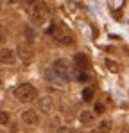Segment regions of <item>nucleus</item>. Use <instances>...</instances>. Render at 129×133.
Segmentation results:
<instances>
[{"label":"nucleus","mask_w":129,"mask_h":133,"mask_svg":"<svg viewBox=\"0 0 129 133\" xmlns=\"http://www.w3.org/2000/svg\"><path fill=\"white\" fill-rule=\"evenodd\" d=\"M15 97L20 103H32L38 97V90L32 85H29V83H23V85H18L15 88Z\"/></svg>","instance_id":"nucleus-1"},{"label":"nucleus","mask_w":129,"mask_h":133,"mask_svg":"<svg viewBox=\"0 0 129 133\" xmlns=\"http://www.w3.org/2000/svg\"><path fill=\"white\" fill-rule=\"evenodd\" d=\"M48 16V7L45 2H36L34 7H32V13H31V18L34 23H43Z\"/></svg>","instance_id":"nucleus-2"},{"label":"nucleus","mask_w":129,"mask_h":133,"mask_svg":"<svg viewBox=\"0 0 129 133\" xmlns=\"http://www.w3.org/2000/svg\"><path fill=\"white\" fill-rule=\"evenodd\" d=\"M52 70H54V76L58 79H61V81H68L70 79V66H68L66 59H58L54 63V66H52Z\"/></svg>","instance_id":"nucleus-3"},{"label":"nucleus","mask_w":129,"mask_h":133,"mask_svg":"<svg viewBox=\"0 0 129 133\" xmlns=\"http://www.w3.org/2000/svg\"><path fill=\"white\" fill-rule=\"evenodd\" d=\"M54 38H56L61 45H74L75 43V40H74L72 34H63L59 29H54Z\"/></svg>","instance_id":"nucleus-4"},{"label":"nucleus","mask_w":129,"mask_h":133,"mask_svg":"<svg viewBox=\"0 0 129 133\" xmlns=\"http://www.w3.org/2000/svg\"><path fill=\"white\" fill-rule=\"evenodd\" d=\"M22 121H23L25 124H38L40 117H38V113L34 110H25L22 113Z\"/></svg>","instance_id":"nucleus-5"},{"label":"nucleus","mask_w":129,"mask_h":133,"mask_svg":"<svg viewBox=\"0 0 129 133\" xmlns=\"http://www.w3.org/2000/svg\"><path fill=\"white\" fill-rule=\"evenodd\" d=\"M15 52L11 50V49H2L0 50V63H5V65H11V63H15Z\"/></svg>","instance_id":"nucleus-6"},{"label":"nucleus","mask_w":129,"mask_h":133,"mask_svg":"<svg viewBox=\"0 0 129 133\" xmlns=\"http://www.w3.org/2000/svg\"><path fill=\"white\" fill-rule=\"evenodd\" d=\"M18 56H20L23 61H31V58H32V49H31L29 45H25V43H20L18 45Z\"/></svg>","instance_id":"nucleus-7"},{"label":"nucleus","mask_w":129,"mask_h":133,"mask_svg":"<svg viewBox=\"0 0 129 133\" xmlns=\"http://www.w3.org/2000/svg\"><path fill=\"white\" fill-rule=\"evenodd\" d=\"M52 108H54V99L52 97H41L40 99V110L43 113H50Z\"/></svg>","instance_id":"nucleus-8"},{"label":"nucleus","mask_w":129,"mask_h":133,"mask_svg":"<svg viewBox=\"0 0 129 133\" xmlns=\"http://www.w3.org/2000/svg\"><path fill=\"white\" fill-rule=\"evenodd\" d=\"M74 61H75L77 68H81V70H86L90 66V61H88V56L86 54H75L74 56Z\"/></svg>","instance_id":"nucleus-9"},{"label":"nucleus","mask_w":129,"mask_h":133,"mask_svg":"<svg viewBox=\"0 0 129 133\" xmlns=\"http://www.w3.org/2000/svg\"><path fill=\"white\" fill-rule=\"evenodd\" d=\"M111 126H113L111 121H102V122L97 126V130H93L91 133H109L111 131Z\"/></svg>","instance_id":"nucleus-10"},{"label":"nucleus","mask_w":129,"mask_h":133,"mask_svg":"<svg viewBox=\"0 0 129 133\" xmlns=\"http://www.w3.org/2000/svg\"><path fill=\"white\" fill-rule=\"evenodd\" d=\"M79 121L83 122V124H88V122H91L93 121V113L91 111H81V115H79Z\"/></svg>","instance_id":"nucleus-11"},{"label":"nucleus","mask_w":129,"mask_h":133,"mask_svg":"<svg viewBox=\"0 0 129 133\" xmlns=\"http://www.w3.org/2000/svg\"><path fill=\"white\" fill-rule=\"evenodd\" d=\"M106 66L109 68V72H113V74H117V72L120 70V66H118V63H117V61H113V59H109V58L106 59Z\"/></svg>","instance_id":"nucleus-12"},{"label":"nucleus","mask_w":129,"mask_h":133,"mask_svg":"<svg viewBox=\"0 0 129 133\" xmlns=\"http://www.w3.org/2000/svg\"><path fill=\"white\" fill-rule=\"evenodd\" d=\"M91 97H93V90L91 88L83 90V101H91Z\"/></svg>","instance_id":"nucleus-13"},{"label":"nucleus","mask_w":129,"mask_h":133,"mask_svg":"<svg viewBox=\"0 0 129 133\" xmlns=\"http://www.w3.org/2000/svg\"><path fill=\"white\" fill-rule=\"evenodd\" d=\"M9 119H11V117H9L7 111H0V124H7Z\"/></svg>","instance_id":"nucleus-14"},{"label":"nucleus","mask_w":129,"mask_h":133,"mask_svg":"<svg viewBox=\"0 0 129 133\" xmlns=\"http://www.w3.org/2000/svg\"><path fill=\"white\" fill-rule=\"evenodd\" d=\"M77 79H79V81H86V79H88V76H86V72H84V70L77 68Z\"/></svg>","instance_id":"nucleus-15"},{"label":"nucleus","mask_w":129,"mask_h":133,"mask_svg":"<svg viewBox=\"0 0 129 133\" xmlns=\"http://www.w3.org/2000/svg\"><path fill=\"white\" fill-rule=\"evenodd\" d=\"M25 34H27V42L31 43V42H32V38H34V34H32L31 27H25Z\"/></svg>","instance_id":"nucleus-16"},{"label":"nucleus","mask_w":129,"mask_h":133,"mask_svg":"<svg viewBox=\"0 0 129 133\" xmlns=\"http://www.w3.org/2000/svg\"><path fill=\"white\" fill-rule=\"evenodd\" d=\"M5 42H7V32H5L4 29H0V45L5 43Z\"/></svg>","instance_id":"nucleus-17"},{"label":"nucleus","mask_w":129,"mask_h":133,"mask_svg":"<svg viewBox=\"0 0 129 133\" xmlns=\"http://www.w3.org/2000/svg\"><path fill=\"white\" fill-rule=\"evenodd\" d=\"M58 133H74V130H72V128H59Z\"/></svg>","instance_id":"nucleus-18"},{"label":"nucleus","mask_w":129,"mask_h":133,"mask_svg":"<svg viewBox=\"0 0 129 133\" xmlns=\"http://www.w3.org/2000/svg\"><path fill=\"white\" fill-rule=\"evenodd\" d=\"M95 111H97V113H102V111H104V106H102V104H95Z\"/></svg>","instance_id":"nucleus-19"},{"label":"nucleus","mask_w":129,"mask_h":133,"mask_svg":"<svg viewBox=\"0 0 129 133\" xmlns=\"http://www.w3.org/2000/svg\"><path fill=\"white\" fill-rule=\"evenodd\" d=\"M0 9H2V0H0Z\"/></svg>","instance_id":"nucleus-20"},{"label":"nucleus","mask_w":129,"mask_h":133,"mask_svg":"<svg viewBox=\"0 0 129 133\" xmlns=\"http://www.w3.org/2000/svg\"><path fill=\"white\" fill-rule=\"evenodd\" d=\"M0 133H4V131H0Z\"/></svg>","instance_id":"nucleus-21"}]
</instances>
